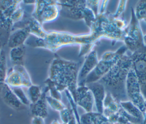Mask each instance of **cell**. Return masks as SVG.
Here are the masks:
<instances>
[{
    "instance_id": "obj_34",
    "label": "cell",
    "mask_w": 146,
    "mask_h": 124,
    "mask_svg": "<svg viewBox=\"0 0 146 124\" xmlns=\"http://www.w3.org/2000/svg\"><path fill=\"white\" fill-rule=\"evenodd\" d=\"M108 3V1H102L100 2V8L99 10V14H103L106 12V7Z\"/></svg>"
},
{
    "instance_id": "obj_29",
    "label": "cell",
    "mask_w": 146,
    "mask_h": 124,
    "mask_svg": "<svg viewBox=\"0 0 146 124\" xmlns=\"http://www.w3.org/2000/svg\"><path fill=\"white\" fill-rule=\"evenodd\" d=\"M74 115L71 108L66 107L62 110L59 112L60 118L63 124H67Z\"/></svg>"
},
{
    "instance_id": "obj_38",
    "label": "cell",
    "mask_w": 146,
    "mask_h": 124,
    "mask_svg": "<svg viewBox=\"0 0 146 124\" xmlns=\"http://www.w3.org/2000/svg\"><path fill=\"white\" fill-rule=\"evenodd\" d=\"M143 44L144 45H146V33L145 35H143Z\"/></svg>"
},
{
    "instance_id": "obj_4",
    "label": "cell",
    "mask_w": 146,
    "mask_h": 124,
    "mask_svg": "<svg viewBox=\"0 0 146 124\" xmlns=\"http://www.w3.org/2000/svg\"><path fill=\"white\" fill-rule=\"evenodd\" d=\"M75 44L80 46L86 44L95 45L90 33L74 35L64 31H48L43 39H36L30 46L55 53L63 46Z\"/></svg>"
},
{
    "instance_id": "obj_7",
    "label": "cell",
    "mask_w": 146,
    "mask_h": 124,
    "mask_svg": "<svg viewBox=\"0 0 146 124\" xmlns=\"http://www.w3.org/2000/svg\"><path fill=\"white\" fill-rule=\"evenodd\" d=\"M60 11L58 1H35L31 15L43 25L55 20Z\"/></svg>"
},
{
    "instance_id": "obj_12",
    "label": "cell",
    "mask_w": 146,
    "mask_h": 124,
    "mask_svg": "<svg viewBox=\"0 0 146 124\" xmlns=\"http://www.w3.org/2000/svg\"><path fill=\"white\" fill-rule=\"evenodd\" d=\"M22 1H0V31L10 33L13 26L11 17Z\"/></svg>"
},
{
    "instance_id": "obj_31",
    "label": "cell",
    "mask_w": 146,
    "mask_h": 124,
    "mask_svg": "<svg viewBox=\"0 0 146 124\" xmlns=\"http://www.w3.org/2000/svg\"><path fill=\"white\" fill-rule=\"evenodd\" d=\"M128 1H119L118 2V5L117 9L116 11L113 13L112 14V16L114 18H119L120 17V16L124 13L125 8H126V5Z\"/></svg>"
},
{
    "instance_id": "obj_41",
    "label": "cell",
    "mask_w": 146,
    "mask_h": 124,
    "mask_svg": "<svg viewBox=\"0 0 146 124\" xmlns=\"http://www.w3.org/2000/svg\"><path fill=\"white\" fill-rule=\"evenodd\" d=\"M117 124H135V123H130V122H127L125 123H117ZM141 124V123H140Z\"/></svg>"
},
{
    "instance_id": "obj_26",
    "label": "cell",
    "mask_w": 146,
    "mask_h": 124,
    "mask_svg": "<svg viewBox=\"0 0 146 124\" xmlns=\"http://www.w3.org/2000/svg\"><path fill=\"white\" fill-rule=\"evenodd\" d=\"M45 86L47 88L48 91L50 92V96L53 98L62 100L61 92L58 91L54 82L48 78L44 81Z\"/></svg>"
},
{
    "instance_id": "obj_16",
    "label": "cell",
    "mask_w": 146,
    "mask_h": 124,
    "mask_svg": "<svg viewBox=\"0 0 146 124\" xmlns=\"http://www.w3.org/2000/svg\"><path fill=\"white\" fill-rule=\"evenodd\" d=\"M86 85L92 93L97 112L102 114L103 110V101L106 95V90L104 86L99 82L90 83Z\"/></svg>"
},
{
    "instance_id": "obj_20",
    "label": "cell",
    "mask_w": 146,
    "mask_h": 124,
    "mask_svg": "<svg viewBox=\"0 0 146 124\" xmlns=\"http://www.w3.org/2000/svg\"><path fill=\"white\" fill-rule=\"evenodd\" d=\"M120 101L117 100L110 92H106L103 101V115L107 118L118 112L120 108Z\"/></svg>"
},
{
    "instance_id": "obj_15",
    "label": "cell",
    "mask_w": 146,
    "mask_h": 124,
    "mask_svg": "<svg viewBox=\"0 0 146 124\" xmlns=\"http://www.w3.org/2000/svg\"><path fill=\"white\" fill-rule=\"evenodd\" d=\"M0 95L3 102L12 109L19 111L25 108L26 106L21 103L11 88L6 84L1 89Z\"/></svg>"
},
{
    "instance_id": "obj_23",
    "label": "cell",
    "mask_w": 146,
    "mask_h": 124,
    "mask_svg": "<svg viewBox=\"0 0 146 124\" xmlns=\"http://www.w3.org/2000/svg\"><path fill=\"white\" fill-rule=\"evenodd\" d=\"M43 92V89L36 84H32L27 88V96L30 100V104L36 102L40 97Z\"/></svg>"
},
{
    "instance_id": "obj_40",
    "label": "cell",
    "mask_w": 146,
    "mask_h": 124,
    "mask_svg": "<svg viewBox=\"0 0 146 124\" xmlns=\"http://www.w3.org/2000/svg\"><path fill=\"white\" fill-rule=\"evenodd\" d=\"M2 48L1 47V42H0V59H1V52H2Z\"/></svg>"
},
{
    "instance_id": "obj_24",
    "label": "cell",
    "mask_w": 146,
    "mask_h": 124,
    "mask_svg": "<svg viewBox=\"0 0 146 124\" xmlns=\"http://www.w3.org/2000/svg\"><path fill=\"white\" fill-rule=\"evenodd\" d=\"M7 68L6 57L5 50L2 49L0 59V90L5 84V79L7 75Z\"/></svg>"
},
{
    "instance_id": "obj_42",
    "label": "cell",
    "mask_w": 146,
    "mask_h": 124,
    "mask_svg": "<svg viewBox=\"0 0 146 124\" xmlns=\"http://www.w3.org/2000/svg\"><path fill=\"white\" fill-rule=\"evenodd\" d=\"M144 21H145V23H146V18H145V20H144Z\"/></svg>"
},
{
    "instance_id": "obj_21",
    "label": "cell",
    "mask_w": 146,
    "mask_h": 124,
    "mask_svg": "<svg viewBox=\"0 0 146 124\" xmlns=\"http://www.w3.org/2000/svg\"><path fill=\"white\" fill-rule=\"evenodd\" d=\"M26 50L25 45L10 49L9 57L13 66L24 65Z\"/></svg>"
},
{
    "instance_id": "obj_33",
    "label": "cell",
    "mask_w": 146,
    "mask_h": 124,
    "mask_svg": "<svg viewBox=\"0 0 146 124\" xmlns=\"http://www.w3.org/2000/svg\"><path fill=\"white\" fill-rule=\"evenodd\" d=\"M44 119L45 118L40 116H32L31 119V124H46Z\"/></svg>"
},
{
    "instance_id": "obj_35",
    "label": "cell",
    "mask_w": 146,
    "mask_h": 124,
    "mask_svg": "<svg viewBox=\"0 0 146 124\" xmlns=\"http://www.w3.org/2000/svg\"><path fill=\"white\" fill-rule=\"evenodd\" d=\"M35 1H22V3L26 5H34Z\"/></svg>"
},
{
    "instance_id": "obj_37",
    "label": "cell",
    "mask_w": 146,
    "mask_h": 124,
    "mask_svg": "<svg viewBox=\"0 0 146 124\" xmlns=\"http://www.w3.org/2000/svg\"><path fill=\"white\" fill-rule=\"evenodd\" d=\"M51 124H63V123H60V122L58 119H54V120L51 122Z\"/></svg>"
},
{
    "instance_id": "obj_27",
    "label": "cell",
    "mask_w": 146,
    "mask_h": 124,
    "mask_svg": "<svg viewBox=\"0 0 146 124\" xmlns=\"http://www.w3.org/2000/svg\"><path fill=\"white\" fill-rule=\"evenodd\" d=\"M46 100L47 105H49V106L55 111L59 112L66 107L61 100H59L58 99L53 98L50 95H46Z\"/></svg>"
},
{
    "instance_id": "obj_39",
    "label": "cell",
    "mask_w": 146,
    "mask_h": 124,
    "mask_svg": "<svg viewBox=\"0 0 146 124\" xmlns=\"http://www.w3.org/2000/svg\"><path fill=\"white\" fill-rule=\"evenodd\" d=\"M142 124H146V111L144 115V121H143V122Z\"/></svg>"
},
{
    "instance_id": "obj_22",
    "label": "cell",
    "mask_w": 146,
    "mask_h": 124,
    "mask_svg": "<svg viewBox=\"0 0 146 124\" xmlns=\"http://www.w3.org/2000/svg\"><path fill=\"white\" fill-rule=\"evenodd\" d=\"M119 102L120 106L127 113L132 117L141 120L143 122L144 114L130 100L120 101Z\"/></svg>"
},
{
    "instance_id": "obj_1",
    "label": "cell",
    "mask_w": 146,
    "mask_h": 124,
    "mask_svg": "<svg viewBox=\"0 0 146 124\" xmlns=\"http://www.w3.org/2000/svg\"><path fill=\"white\" fill-rule=\"evenodd\" d=\"M79 62L64 59L55 55L52 60L48 71V76L60 92L68 90L74 101L78 87L79 71Z\"/></svg>"
},
{
    "instance_id": "obj_14",
    "label": "cell",
    "mask_w": 146,
    "mask_h": 124,
    "mask_svg": "<svg viewBox=\"0 0 146 124\" xmlns=\"http://www.w3.org/2000/svg\"><path fill=\"white\" fill-rule=\"evenodd\" d=\"M99 60L97 52L94 49L85 56L84 61L79 71L78 85L81 84L87 75L95 69Z\"/></svg>"
},
{
    "instance_id": "obj_9",
    "label": "cell",
    "mask_w": 146,
    "mask_h": 124,
    "mask_svg": "<svg viewBox=\"0 0 146 124\" xmlns=\"http://www.w3.org/2000/svg\"><path fill=\"white\" fill-rule=\"evenodd\" d=\"M125 91L128 99L144 113L146 110V100L141 92L138 79L132 67L127 76Z\"/></svg>"
},
{
    "instance_id": "obj_11",
    "label": "cell",
    "mask_w": 146,
    "mask_h": 124,
    "mask_svg": "<svg viewBox=\"0 0 146 124\" xmlns=\"http://www.w3.org/2000/svg\"><path fill=\"white\" fill-rule=\"evenodd\" d=\"M5 84L10 88H29L33 84V82L31 76L25 66L15 65L7 69Z\"/></svg>"
},
{
    "instance_id": "obj_3",
    "label": "cell",
    "mask_w": 146,
    "mask_h": 124,
    "mask_svg": "<svg viewBox=\"0 0 146 124\" xmlns=\"http://www.w3.org/2000/svg\"><path fill=\"white\" fill-rule=\"evenodd\" d=\"M131 67L130 55L125 53L98 81L104 86L106 92H110L119 101H125L126 98L128 99L125 91V82Z\"/></svg>"
},
{
    "instance_id": "obj_19",
    "label": "cell",
    "mask_w": 146,
    "mask_h": 124,
    "mask_svg": "<svg viewBox=\"0 0 146 124\" xmlns=\"http://www.w3.org/2000/svg\"><path fill=\"white\" fill-rule=\"evenodd\" d=\"M48 92L47 88L45 87L43 89L42 94L39 99L33 104L29 105L30 113L32 116H40L44 118H46L48 115L47 104L46 100V93Z\"/></svg>"
},
{
    "instance_id": "obj_36",
    "label": "cell",
    "mask_w": 146,
    "mask_h": 124,
    "mask_svg": "<svg viewBox=\"0 0 146 124\" xmlns=\"http://www.w3.org/2000/svg\"><path fill=\"white\" fill-rule=\"evenodd\" d=\"M67 124H77V122L76 121V119H75L74 114L73 115V116L72 117L71 119H70V121L68 122V123Z\"/></svg>"
},
{
    "instance_id": "obj_17",
    "label": "cell",
    "mask_w": 146,
    "mask_h": 124,
    "mask_svg": "<svg viewBox=\"0 0 146 124\" xmlns=\"http://www.w3.org/2000/svg\"><path fill=\"white\" fill-rule=\"evenodd\" d=\"M23 23V25L18 28H25L30 35L34 36L36 39H43L46 36L47 31L43 28V25L31 15L27 18L26 17Z\"/></svg>"
},
{
    "instance_id": "obj_18",
    "label": "cell",
    "mask_w": 146,
    "mask_h": 124,
    "mask_svg": "<svg viewBox=\"0 0 146 124\" xmlns=\"http://www.w3.org/2000/svg\"><path fill=\"white\" fill-rule=\"evenodd\" d=\"M30 34L25 28H17L10 32L7 41L10 49L25 45Z\"/></svg>"
},
{
    "instance_id": "obj_5",
    "label": "cell",
    "mask_w": 146,
    "mask_h": 124,
    "mask_svg": "<svg viewBox=\"0 0 146 124\" xmlns=\"http://www.w3.org/2000/svg\"><path fill=\"white\" fill-rule=\"evenodd\" d=\"M127 50V47L124 45L115 51H107L104 52L95 69L87 75L83 82L78 85H86L98 82L111 70L119 59L126 53Z\"/></svg>"
},
{
    "instance_id": "obj_2",
    "label": "cell",
    "mask_w": 146,
    "mask_h": 124,
    "mask_svg": "<svg viewBox=\"0 0 146 124\" xmlns=\"http://www.w3.org/2000/svg\"><path fill=\"white\" fill-rule=\"evenodd\" d=\"M128 24L122 17L114 18L111 13L106 12L99 14L90 28V34L96 43L104 38L115 42L123 41Z\"/></svg>"
},
{
    "instance_id": "obj_30",
    "label": "cell",
    "mask_w": 146,
    "mask_h": 124,
    "mask_svg": "<svg viewBox=\"0 0 146 124\" xmlns=\"http://www.w3.org/2000/svg\"><path fill=\"white\" fill-rule=\"evenodd\" d=\"M93 124H116L110 121L102 113L97 112L93 113Z\"/></svg>"
},
{
    "instance_id": "obj_10",
    "label": "cell",
    "mask_w": 146,
    "mask_h": 124,
    "mask_svg": "<svg viewBox=\"0 0 146 124\" xmlns=\"http://www.w3.org/2000/svg\"><path fill=\"white\" fill-rule=\"evenodd\" d=\"M129 55L132 68L138 79L141 92L146 100V45L132 52Z\"/></svg>"
},
{
    "instance_id": "obj_32",
    "label": "cell",
    "mask_w": 146,
    "mask_h": 124,
    "mask_svg": "<svg viewBox=\"0 0 146 124\" xmlns=\"http://www.w3.org/2000/svg\"><path fill=\"white\" fill-rule=\"evenodd\" d=\"M100 2V1H86L87 6L94 12L96 16L99 14V7Z\"/></svg>"
},
{
    "instance_id": "obj_13",
    "label": "cell",
    "mask_w": 146,
    "mask_h": 124,
    "mask_svg": "<svg viewBox=\"0 0 146 124\" xmlns=\"http://www.w3.org/2000/svg\"><path fill=\"white\" fill-rule=\"evenodd\" d=\"M74 101L76 105L82 108L86 113L93 112L94 100L92 93L87 85H78Z\"/></svg>"
},
{
    "instance_id": "obj_8",
    "label": "cell",
    "mask_w": 146,
    "mask_h": 124,
    "mask_svg": "<svg viewBox=\"0 0 146 124\" xmlns=\"http://www.w3.org/2000/svg\"><path fill=\"white\" fill-rule=\"evenodd\" d=\"M143 36L140 22L135 16L133 8H131V20L128 24L127 32L123 40L128 50L132 53L143 46L144 45Z\"/></svg>"
},
{
    "instance_id": "obj_25",
    "label": "cell",
    "mask_w": 146,
    "mask_h": 124,
    "mask_svg": "<svg viewBox=\"0 0 146 124\" xmlns=\"http://www.w3.org/2000/svg\"><path fill=\"white\" fill-rule=\"evenodd\" d=\"M133 10L137 19L139 22L144 20L146 18V1H138Z\"/></svg>"
},
{
    "instance_id": "obj_6",
    "label": "cell",
    "mask_w": 146,
    "mask_h": 124,
    "mask_svg": "<svg viewBox=\"0 0 146 124\" xmlns=\"http://www.w3.org/2000/svg\"><path fill=\"white\" fill-rule=\"evenodd\" d=\"M58 5L67 18L72 20H84L90 28L96 16L87 6L86 1H58Z\"/></svg>"
},
{
    "instance_id": "obj_28",
    "label": "cell",
    "mask_w": 146,
    "mask_h": 124,
    "mask_svg": "<svg viewBox=\"0 0 146 124\" xmlns=\"http://www.w3.org/2000/svg\"><path fill=\"white\" fill-rule=\"evenodd\" d=\"M11 88L22 104H23L25 106L29 105L30 104V102L28 98V96L25 93L23 88L14 87Z\"/></svg>"
}]
</instances>
